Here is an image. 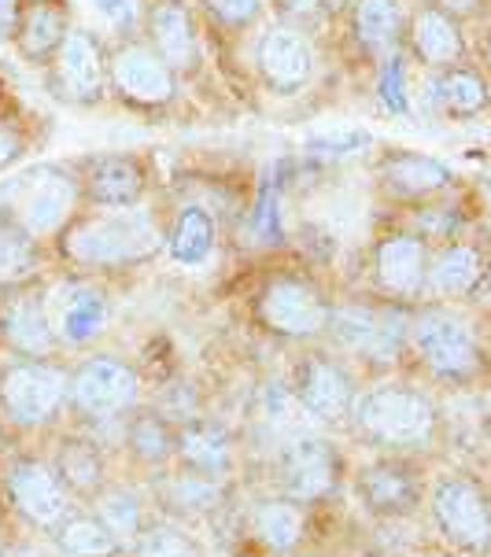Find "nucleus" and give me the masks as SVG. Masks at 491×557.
Instances as JSON below:
<instances>
[{
  "mask_svg": "<svg viewBox=\"0 0 491 557\" xmlns=\"http://www.w3.org/2000/svg\"><path fill=\"white\" fill-rule=\"evenodd\" d=\"M167 248V233L145 207L97 211L74 219L60 233V251L85 270H126L140 267Z\"/></svg>",
  "mask_w": 491,
  "mask_h": 557,
  "instance_id": "obj_1",
  "label": "nucleus"
},
{
  "mask_svg": "<svg viewBox=\"0 0 491 557\" xmlns=\"http://www.w3.org/2000/svg\"><path fill=\"white\" fill-rule=\"evenodd\" d=\"M82 203V182L67 166H30L23 174L8 177L0 185V207L4 219L23 225L26 233L41 237H56L74 222V211Z\"/></svg>",
  "mask_w": 491,
  "mask_h": 557,
  "instance_id": "obj_2",
  "label": "nucleus"
},
{
  "mask_svg": "<svg viewBox=\"0 0 491 557\" xmlns=\"http://www.w3.org/2000/svg\"><path fill=\"white\" fill-rule=\"evenodd\" d=\"M355 418L363 424L366 436L392 447H414L432 436V413L429 399L410 388H373L366 392L355 406Z\"/></svg>",
  "mask_w": 491,
  "mask_h": 557,
  "instance_id": "obj_3",
  "label": "nucleus"
},
{
  "mask_svg": "<svg viewBox=\"0 0 491 557\" xmlns=\"http://www.w3.org/2000/svg\"><path fill=\"white\" fill-rule=\"evenodd\" d=\"M111 85V52L103 49L100 34L89 26H71L67 41L60 45L52 60V92H60L71 103H93L103 100Z\"/></svg>",
  "mask_w": 491,
  "mask_h": 557,
  "instance_id": "obj_4",
  "label": "nucleus"
},
{
  "mask_svg": "<svg viewBox=\"0 0 491 557\" xmlns=\"http://www.w3.org/2000/svg\"><path fill=\"white\" fill-rule=\"evenodd\" d=\"M255 318L262 321V329L278 336L304 339L329 329V307L318 296L315 285H307L304 277L292 273H278L262 285L259 299H255Z\"/></svg>",
  "mask_w": 491,
  "mask_h": 557,
  "instance_id": "obj_5",
  "label": "nucleus"
},
{
  "mask_svg": "<svg viewBox=\"0 0 491 557\" xmlns=\"http://www.w3.org/2000/svg\"><path fill=\"white\" fill-rule=\"evenodd\" d=\"M111 89L134 108H163L177 92V71L145 41H122L111 52Z\"/></svg>",
  "mask_w": 491,
  "mask_h": 557,
  "instance_id": "obj_6",
  "label": "nucleus"
},
{
  "mask_svg": "<svg viewBox=\"0 0 491 557\" xmlns=\"http://www.w3.org/2000/svg\"><path fill=\"white\" fill-rule=\"evenodd\" d=\"M255 67L270 92L278 97H296L315 78V49L307 41V30L289 23H273L262 30L259 49H255Z\"/></svg>",
  "mask_w": 491,
  "mask_h": 557,
  "instance_id": "obj_7",
  "label": "nucleus"
},
{
  "mask_svg": "<svg viewBox=\"0 0 491 557\" xmlns=\"http://www.w3.org/2000/svg\"><path fill=\"white\" fill-rule=\"evenodd\" d=\"M67 388V376L45 362H15L0 373V403L19 424H45L63 406Z\"/></svg>",
  "mask_w": 491,
  "mask_h": 557,
  "instance_id": "obj_8",
  "label": "nucleus"
},
{
  "mask_svg": "<svg viewBox=\"0 0 491 557\" xmlns=\"http://www.w3.org/2000/svg\"><path fill=\"white\" fill-rule=\"evenodd\" d=\"M78 182H82V200H89L100 211H122V207H137L145 200L148 170L137 156L103 152L85 159Z\"/></svg>",
  "mask_w": 491,
  "mask_h": 557,
  "instance_id": "obj_9",
  "label": "nucleus"
},
{
  "mask_svg": "<svg viewBox=\"0 0 491 557\" xmlns=\"http://www.w3.org/2000/svg\"><path fill=\"white\" fill-rule=\"evenodd\" d=\"M45 307H49V321L52 333L63 344H93L103 329H108L111 318V304L108 296L89 285V281H60L49 296H45Z\"/></svg>",
  "mask_w": 491,
  "mask_h": 557,
  "instance_id": "obj_10",
  "label": "nucleus"
},
{
  "mask_svg": "<svg viewBox=\"0 0 491 557\" xmlns=\"http://www.w3.org/2000/svg\"><path fill=\"white\" fill-rule=\"evenodd\" d=\"M414 347L421 362L440 376H466L477 366V344L466 321L440 314V310L414 321Z\"/></svg>",
  "mask_w": 491,
  "mask_h": 557,
  "instance_id": "obj_11",
  "label": "nucleus"
},
{
  "mask_svg": "<svg viewBox=\"0 0 491 557\" xmlns=\"http://www.w3.org/2000/svg\"><path fill=\"white\" fill-rule=\"evenodd\" d=\"M71 395L89 418H111L137 399V373L119 358H89L71 376Z\"/></svg>",
  "mask_w": 491,
  "mask_h": 557,
  "instance_id": "obj_12",
  "label": "nucleus"
},
{
  "mask_svg": "<svg viewBox=\"0 0 491 557\" xmlns=\"http://www.w3.org/2000/svg\"><path fill=\"white\" fill-rule=\"evenodd\" d=\"M432 513L451 543L466 550H484L491 543V509L469 480H443L432 495Z\"/></svg>",
  "mask_w": 491,
  "mask_h": 557,
  "instance_id": "obj_13",
  "label": "nucleus"
},
{
  "mask_svg": "<svg viewBox=\"0 0 491 557\" xmlns=\"http://www.w3.org/2000/svg\"><path fill=\"white\" fill-rule=\"evenodd\" d=\"M71 26L74 23H71L67 0H26L23 12H19L12 45L26 63L45 67V63L56 60L60 45L67 41Z\"/></svg>",
  "mask_w": 491,
  "mask_h": 557,
  "instance_id": "obj_14",
  "label": "nucleus"
},
{
  "mask_svg": "<svg viewBox=\"0 0 491 557\" xmlns=\"http://www.w3.org/2000/svg\"><path fill=\"white\" fill-rule=\"evenodd\" d=\"M329 333L347 351H358L366 358H392L403 344V318L370 307H340L329 310Z\"/></svg>",
  "mask_w": 491,
  "mask_h": 557,
  "instance_id": "obj_15",
  "label": "nucleus"
},
{
  "mask_svg": "<svg viewBox=\"0 0 491 557\" xmlns=\"http://www.w3.org/2000/svg\"><path fill=\"white\" fill-rule=\"evenodd\" d=\"M429 273V251L418 233H392L373 248V281L389 296H418Z\"/></svg>",
  "mask_w": 491,
  "mask_h": 557,
  "instance_id": "obj_16",
  "label": "nucleus"
},
{
  "mask_svg": "<svg viewBox=\"0 0 491 557\" xmlns=\"http://www.w3.org/2000/svg\"><path fill=\"white\" fill-rule=\"evenodd\" d=\"M148 45L163 55L174 71H188L196 63L200 41H196V23L185 0H156L148 8Z\"/></svg>",
  "mask_w": 491,
  "mask_h": 557,
  "instance_id": "obj_17",
  "label": "nucleus"
},
{
  "mask_svg": "<svg viewBox=\"0 0 491 557\" xmlns=\"http://www.w3.org/2000/svg\"><path fill=\"white\" fill-rule=\"evenodd\" d=\"M281 480L292 498H318L336 484V455L326 440L304 436L285 450L281 461Z\"/></svg>",
  "mask_w": 491,
  "mask_h": 557,
  "instance_id": "obj_18",
  "label": "nucleus"
},
{
  "mask_svg": "<svg viewBox=\"0 0 491 557\" xmlns=\"http://www.w3.org/2000/svg\"><path fill=\"white\" fill-rule=\"evenodd\" d=\"M410 49L425 63V67L447 71L455 67L466 52V37L458 30V18L443 12L437 4H425L418 15L410 18Z\"/></svg>",
  "mask_w": 491,
  "mask_h": 557,
  "instance_id": "obj_19",
  "label": "nucleus"
},
{
  "mask_svg": "<svg viewBox=\"0 0 491 557\" xmlns=\"http://www.w3.org/2000/svg\"><path fill=\"white\" fill-rule=\"evenodd\" d=\"M296 395L307 413L326 421H336L352 410V381H347V373L336 362H329L322 355L310 358L304 370H299Z\"/></svg>",
  "mask_w": 491,
  "mask_h": 557,
  "instance_id": "obj_20",
  "label": "nucleus"
},
{
  "mask_svg": "<svg viewBox=\"0 0 491 557\" xmlns=\"http://www.w3.org/2000/svg\"><path fill=\"white\" fill-rule=\"evenodd\" d=\"M8 487H12L15 506L37 524H56L67 509V495H63L60 480L41 461H19Z\"/></svg>",
  "mask_w": 491,
  "mask_h": 557,
  "instance_id": "obj_21",
  "label": "nucleus"
},
{
  "mask_svg": "<svg viewBox=\"0 0 491 557\" xmlns=\"http://www.w3.org/2000/svg\"><path fill=\"white\" fill-rule=\"evenodd\" d=\"M214 240H219L214 214L200 203H185L167 230V255L177 267H204L214 251Z\"/></svg>",
  "mask_w": 491,
  "mask_h": 557,
  "instance_id": "obj_22",
  "label": "nucleus"
},
{
  "mask_svg": "<svg viewBox=\"0 0 491 557\" xmlns=\"http://www.w3.org/2000/svg\"><path fill=\"white\" fill-rule=\"evenodd\" d=\"M381 182L403 200H418V196H432L451 185V170L432 156L418 152H392L381 159Z\"/></svg>",
  "mask_w": 491,
  "mask_h": 557,
  "instance_id": "obj_23",
  "label": "nucleus"
},
{
  "mask_svg": "<svg viewBox=\"0 0 491 557\" xmlns=\"http://www.w3.org/2000/svg\"><path fill=\"white\" fill-rule=\"evenodd\" d=\"M484 259L474 244H451V248L437 251L429 259V273H425V288L432 296H466L484 277Z\"/></svg>",
  "mask_w": 491,
  "mask_h": 557,
  "instance_id": "obj_24",
  "label": "nucleus"
},
{
  "mask_svg": "<svg viewBox=\"0 0 491 557\" xmlns=\"http://www.w3.org/2000/svg\"><path fill=\"white\" fill-rule=\"evenodd\" d=\"M0 333H4L8 344L23 355H45L52 347V321H49V307H45L41 296H19L4 307V321H0Z\"/></svg>",
  "mask_w": 491,
  "mask_h": 557,
  "instance_id": "obj_25",
  "label": "nucleus"
},
{
  "mask_svg": "<svg viewBox=\"0 0 491 557\" xmlns=\"http://www.w3.org/2000/svg\"><path fill=\"white\" fill-rule=\"evenodd\" d=\"M352 26L366 52L392 55L395 41L403 37V8L400 0H355Z\"/></svg>",
  "mask_w": 491,
  "mask_h": 557,
  "instance_id": "obj_26",
  "label": "nucleus"
},
{
  "mask_svg": "<svg viewBox=\"0 0 491 557\" xmlns=\"http://www.w3.org/2000/svg\"><path fill=\"white\" fill-rule=\"evenodd\" d=\"M358 495L377 513H407L418 503V480L403 466H373L358 476Z\"/></svg>",
  "mask_w": 491,
  "mask_h": 557,
  "instance_id": "obj_27",
  "label": "nucleus"
},
{
  "mask_svg": "<svg viewBox=\"0 0 491 557\" xmlns=\"http://www.w3.org/2000/svg\"><path fill=\"white\" fill-rule=\"evenodd\" d=\"M432 97H437V103L447 115H477V111L488 108L491 92H488V82L480 78V74L474 67H447L440 71V78L432 82Z\"/></svg>",
  "mask_w": 491,
  "mask_h": 557,
  "instance_id": "obj_28",
  "label": "nucleus"
},
{
  "mask_svg": "<svg viewBox=\"0 0 491 557\" xmlns=\"http://www.w3.org/2000/svg\"><path fill=\"white\" fill-rule=\"evenodd\" d=\"M41 267L37 237L12 219H0V285H19Z\"/></svg>",
  "mask_w": 491,
  "mask_h": 557,
  "instance_id": "obj_29",
  "label": "nucleus"
},
{
  "mask_svg": "<svg viewBox=\"0 0 491 557\" xmlns=\"http://www.w3.org/2000/svg\"><path fill=\"white\" fill-rule=\"evenodd\" d=\"M182 458L207 476H219L230 466V436L214 424H193L182 436Z\"/></svg>",
  "mask_w": 491,
  "mask_h": 557,
  "instance_id": "obj_30",
  "label": "nucleus"
},
{
  "mask_svg": "<svg viewBox=\"0 0 491 557\" xmlns=\"http://www.w3.org/2000/svg\"><path fill=\"white\" fill-rule=\"evenodd\" d=\"M255 532L273 550H292L299 543V532H304V513L292 503H267L255 513Z\"/></svg>",
  "mask_w": 491,
  "mask_h": 557,
  "instance_id": "obj_31",
  "label": "nucleus"
},
{
  "mask_svg": "<svg viewBox=\"0 0 491 557\" xmlns=\"http://www.w3.org/2000/svg\"><path fill=\"white\" fill-rule=\"evenodd\" d=\"M248 237L251 244H259V248L281 244V237H285V225H281V196L273 182L259 185V200H255L248 214Z\"/></svg>",
  "mask_w": 491,
  "mask_h": 557,
  "instance_id": "obj_32",
  "label": "nucleus"
},
{
  "mask_svg": "<svg viewBox=\"0 0 491 557\" xmlns=\"http://www.w3.org/2000/svg\"><path fill=\"white\" fill-rule=\"evenodd\" d=\"M82 4L93 23L111 34H134L137 23L145 18V4L140 0H82Z\"/></svg>",
  "mask_w": 491,
  "mask_h": 557,
  "instance_id": "obj_33",
  "label": "nucleus"
},
{
  "mask_svg": "<svg viewBox=\"0 0 491 557\" xmlns=\"http://www.w3.org/2000/svg\"><path fill=\"white\" fill-rule=\"evenodd\" d=\"M377 100H381L384 111L392 115H407L410 108V92H407V67H403L400 55H384L381 74H377Z\"/></svg>",
  "mask_w": 491,
  "mask_h": 557,
  "instance_id": "obj_34",
  "label": "nucleus"
},
{
  "mask_svg": "<svg viewBox=\"0 0 491 557\" xmlns=\"http://www.w3.org/2000/svg\"><path fill=\"white\" fill-rule=\"evenodd\" d=\"M63 550L78 554V557H100L115 546V535L103 528V521H71L60 532Z\"/></svg>",
  "mask_w": 491,
  "mask_h": 557,
  "instance_id": "obj_35",
  "label": "nucleus"
},
{
  "mask_svg": "<svg viewBox=\"0 0 491 557\" xmlns=\"http://www.w3.org/2000/svg\"><path fill=\"white\" fill-rule=\"evenodd\" d=\"M100 521L115 535V543H130L140 532V509L130 495H108L100 503Z\"/></svg>",
  "mask_w": 491,
  "mask_h": 557,
  "instance_id": "obj_36",
  "label": "nucleus"
},
{
  "mask_svg": "<svg viewBox=\"0 0 491 557\" xmlns=\"http://www.w3.org/2000/svg\"><path fill=\"white\" fill-rule=\"evenodd\" d=\"M60 473L78 487H93L100 480V458L89 443H67L60 455Z\"/></svg>",
  "mask_w": 491,
  "mask_h": 557,
  "instance_id": "obj_37",
  "label": "nucleus"
},
{
  "mask_svg": "<svg viewBox=\"0 0 491 557\" xmlns=\"http://www.w3.org/2000/svg\"><path fill=\"white\" fill-rule=\"evenodd\" d=\"M299 395H292L285 384H278V381H270V384H262V392H259V413L267 421L273 424H292V418L299 413Z\"/></svg>",
  "mask_w": 491,
  "mask_h": 557,
  "instance_id": "obj_38",
  "label": "nucleus"
},
{
  "mask_svg": "<svg viewBox=\"0 0 491 557\" xmlns=\"http://www.w3.org/2000/svg\"><path fill=\"white\" fill-rule=\"evenodd\" d=\"M140 557H200L196 546L174 528H156L140 540Z\"/></svg>",
  "mask_w": 491,
  "mask_h": 557,
  "instance_id": "obj_39",
  "label": "nucleus"
},
{
  "mask_svg": "<svg viewBox=\"0 0 491 557\" xmlns=\"http://www.w3.org/2000/svg\"><path fill=\"white\" fill-rule=\"evenodd\" d=\"M204 8L219 18L222 26H233V30H241V26H251L255 18L262 12V0H204Z\"/></svg>",
  "mask_w": 491,
  "mask_h": 557,
  "instance_id": "obj_40",
  "label": "nucleus"
},
{
  "mask_svg": "<svg viewBox=\"0 0 491 557\" xmlns=\"http://www.w3.org/2000/svg\"><path fill=\"white\" fill-rule=\"evenodd\" d=\"M134 447H137V455H145V458H163L170 450V436L156 418H145V421H137V429H134Z\"/></svg>",
  "mask_w": 491,
  "mask_h": 557,
  "instance_id": "obj_41",
  "label": "nucleus"
},
{
  "mask_svg": "<svg viewBox=\"0 0 491 557\" xmlns=\"http://www.w3.org/2000/svg\"><path fill=\"white\" fill-rule=\"evenodd\" d=\"M273 8L289 26H299V30H307L310 23H318L326 15L322 0H273Z\"/></svg>",
  "mask_w": 491,
  "mask_h": 557,
  "instance_id": "obj_42",
  "label": "nucleus"
},
{
  "mask_svg": "<svg viewBox=\"0 0 491 557\" xmlns=\"http://www.w3.org/2000/svg\"><path fill=\"white\" fill-rule=\"evenodd\" d=\"M355 145H370V137H366V134L318 137V140H310V152H322V156H347V152H358Z\"/></svg>",
  "mask_w": 491,
  "mask_h": 557,
  "instance_id": "obj_43",
  "label": "nucleus"
},
{
  "mask_svg": "<svg viewBox=\"0 0 491 557\" xmlns=\"http://www.w3.org/2000/svg\"><path fill=\"white\" fill-rule=\"evenodd\" d=\"M23 152H26L23 137H19L12 126H4V122H0V170L15 166L19 159H23Z\"/></svg>",
  "mask_w": 491,
  "mask_h": 557,
  "instance_id": "obj_44",
  "label": "nucleus"
},
{
  "mask_svg": "<svg viewBox=\"0 0 491 557\" xmlns=\"http://www.w3.org/2000/svg\"><path fill=\"white\" fill-rule=\"evenodd\" d=\"M23 4H26V0H0V41H12Z\"/></svg>",
  "mask_w": 491,
  "mask_h": 557,
  "instance_id": "obj_45",
  "label": "nucleus"
},
{
  "mask_svg": "<svg viewBox=\"0 0 491 557\" xmlns=\"http://www.w3.org/2000/svg\"><path fill=\"white\" fill-rule=\"evenodd\" d=\"M437 8H443V12H451V15H469V12H477V4L480 0H432Z\"/></svg>",
  "mask_w": 491,
  "mask_h": 557,
  "instance_id": "obj_46",
  "label": "nucleus"
},
{
  "mask_svg": "<svg viewBox=\"0 0 491 557\" xmlns=\"http://www.w3.org/2000/svg\"><path fill=\"white\" fill-rule=\"evenodd\" d=\"M352 4L355 0H322L326 15H344V12H352Z\"/></svg>",
  "mask_w": 491,
  "mask_h": 557,
  "instance_id": "obj_47",
  "label": "nucleus"
},
{
  "mask_svg": "<svg viewBox=\"0 0 491 557\" xmlns=\"http://www.w3.org/2000/svg\"><path fill=\"white\" fill-rule=\"evenodd\" d=\"M484 55H488V63H491V37H488V41H484Z\"/></svg>",
  "mask_w": 491,
  "mask_h": 557,
  "instance_id": "obj_48",
  "label": "nucleus"
},
{
  "mask_svg": "<svg viewBox=\"0 0 491 557\" xmlns=\"http://www.w3.org/2000/svg\"><path fill=\"white\" fill-rule=\"evenodd\" d=\"M8 557H30V554H26V550H12V554H8Z\"/></svg>",
  "mask_w": 491,
  "mask_h": 557,
  "instance_id": "obj_49",
  "label": "nucleus"
},
{
  "mask_svg": "<svg viewBox=\"0 0 491 557\" xmlns=\"http://www.w3.org/2000/svg\"><path fill=\"white\" fill-rule=\"evenodd\" d=\"M484 277H488V288H491V267L484 270Z\"/></svg>",
  "mask_w": 491,
  "mask_h": 557,
  "instance_id": "obj_50",
  "label": "nucleus"
}]
</instances>
